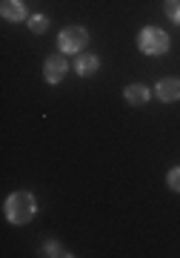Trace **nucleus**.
I'll return each mask as SVG.
<instances>
[{
    "label": "nucleus",
    "instance_id": "f257e3e1",
    "mask_svg": "<svg viewBox=\"0 0 180 258\" xmlns=\"http://www.w3.org/2000/svg\"><path fill=\"white\" fill-rule=\"evenodd\" d=\"M6 218H9L12 224H29L32 218H35L37 212V201L32 192H12L9 198H6Z\"/></svg>",
    "mask_w": 180,
    "mask_h": 258
},
{
    "label": "nucleus",
    "instance_id": "f03ea898",
    "mask_svg": "<svg viewBox=\"0 0 180 258\" xmlns=\"http://www.w3.org/2000/svg\"><path fill=\"white\" fill-rule=\"evenodd\" d=\"M137 46L143 55H166L169 52V35L163 32V29H154V26H146L140 35H137Z\"/></svg>",
    "mask_w": 180,
    "mask_h": 258
},
{
    "label": "nucleus",
    "instance_id": "7ed1b4c3",
    "mask_svg": "<svg viewBox=\"0 0 180 258\" xmlns=\"http://www.w3.org/2000/svg\"><path fill=\"white\" fill-rule=\"evenodd\" d=\"M86 43H89V35H86V29H80V26H69L57 35V46H60L63 55L66 52H80Z\"/></svg>",
    "mask_w": 180,
    "mask_h": 258
},
{
    "label": "nucleus",
    "instance_id": "20e7f679",
    "mask_svg": "<svg viewBox=\"0 0 180 258\" xmlns=\"http://www.w3.org/2000/svg\"><path fill=\"white\" fill-rule=\"evenodd\" d=\"M66 57H63V52L60 55H52V57H46V66H43V75H46V81L49 83H60L66 78Z\"/></svg>",
    "mask_w": 180,
    "mask_h": 258
},
{
    "label": "nucleus",
    "instance_id": "39448f33",
    "mask_svg": "<svg viewBox=\"0 0 180 258\" xmlns=\"http://www.w3.org/2000/svg\"><path fill=\"white\" fill-rule=\"evenodd\" d=\"M154 95H157V98H160L163 103H174V101H180V78H163V81L157 83Z\"/></svg>",
    "mask_w": 180,
    "mask_h": 258
},
{
    "label": "nucleus",
    "instance_id": "423d86ee",
    "mask_svg": "<svg viewBox=\"0 0 180 258\" xmlns=\"http://www.w3.org/2000/svg\"><path fill=\"white\" fill-rule=\"evenodd\" d=\"M0 15L18 23V20L26 18V6H23V0H0Z\"/></svg>",
    "mask_w": 180,
    "mask_h": 258
},
{
    "label": "nucleus",
    "instance_id": "0eeeda50",
    "mask_svg": "<svg viewBox=\"0 0 180 258\" xmlns=\"http://www.w3.org/2000/svg\"><path fill=\"white\" fill-rule=\"evenodd\" d=\"M123 95H126V101L132 103V106H143V103L149 101V89H146L143 83H129Z\"/></svg>",
    "mask_w": 180,
    "mask_h": 258
},
{
    "label": "nucleus",
    "instance_id": "6e6552de",
    "mask_svg": "<svg viewBox=\"0 0 180 258\" xmlns=\"http://www.w3.org/2000/svg\"><path fill=\"white\" fill-rule=\"evenodd\" d=\"M100 60L95 55H77V75H83V78H89V75L98 72Z\"/></svg>",
    "mask_w": 180,
    "mask_h": 258
},
{
    "label": "nucleus",
    "instance_id": "1a4fd4ad",
    "mask_svg": "<svg viewBox=\"0 0 180 258\" xmlns=\"http://www.w3.org/2000/svg\"><path fill=\"white\" fill-rule=\"evenodd\" d=\"M29 29H32L35 35H43L46 29H49V18H46V15H35L32 23H29Z\"/></svg>",
    "mask_w": 180,
    "mask_h": 258
},
{
    "label": "nucleus",
    "instance_id": "9d476101",
    "mask_svg": "<svg viewBox=\"0 0 180 258\" xmlns=\"http://www.w3.org/2000/svg\"><path fill=\"white\" fill-rule=\"evenodd\" d=\"M163 9H166L169 20H174V23L180 26V0H166V6H163Z\"/></svg>",
    "mask_w": 180,
    "mask_h": 258
},
{
    "label": "nucleus",
    "instance_id": "9b49d317",
    "mask_svg": "<svg viewBox=\"0 0 180 258\" xmlns=\"http://www.w3.org/2000/svg\"><path fill=\"white\" fill-rule=\"evenodd\" d=\"M166 184H169L171 192H180V166H174L169 172V178H166Z\"/></svg>",
    "mask_w": 180,
    "mask_h": 258
},
{
    "label": "nucleus",
    "instance_id": "f8f14e48",
    "mask_svg": "<svg viewBox=\"0 0 180 258\" xmlns=\"http://www.w3.org/2000/svg\"><path fill=\"white\" fill-rule=\"evenodd\" d=\"M46 255H69V252H63V249H60V244L49 241V244H46Z\"/></svg>",
    "mask_w": 180,
    "mask_h": 258
}]
</instances>
